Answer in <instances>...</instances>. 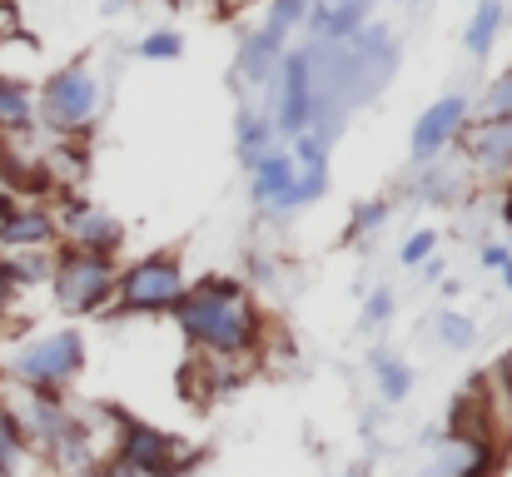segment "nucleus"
<instances>
[{
    "mask_svg": "<svg viewBox=\"0 0 512 477\" xmlns=\"http://www.w3.org/2000/svg\"><path fill=\"white\" fill-rule=\"evenodd\" d=\"M503 468V443L498 438H443L433 448V463L423 477H498Z\"/></svg>",
    "mask_w": 512,
    "mask_h": 477,
    "instance_id": "obj_13",
    "label": "nucleus"
},
{
    "mask_svg": "<svg viewBox=\"0 0 512 477\" xmlns=\"http://www.w3.org/2000/svg\"><path fill=\"white\" fill-rule=\"evenodd\" d=\"M508 443H512V438H508Z\"/></svg>",
    "mask_w": 512,
    "mask_h": 477,
    "instance_id": "obj_36",
    "label": "nucleus"
},
{
    "mask_svg": "<svg viewBox=\"0 0 512 477\" xmlns=\"http://www.w3.org/2000/svg\"><path fill=\"white\" fill-rule=\"evenodd\" d=\"M110 463H120L130 477H179L194 463V453H189L184 438L125 413L120 433H115V448H110Z\"/></svg>",
    "mask_w": 512,
    "mask_h": 477,
    "instance_id": "obj_6",
    "label": "nucleus"
},
{
    "mask_svg": "<svg viewBox=\"0 0 512 477\" xmlns=\"http://www.w3.org/2000/svg\"><path fill=\"white\" fill-rule=\"evenodd\" d=\"M503 25H508L503 0H478L473 15H468V25H463V50H468V60H488L493 45L503 40Z\"/></svg>",
    "mask_w": 512,
    "mask_h": 477,
    "instance_id": "obj_16",
    "label": "nucleus"
},
{
    "mask_svg": "<svg viewBox=\"0 0 512 477\" xmlns=\"http://www.w3.org/2000/svg\"><path fill=\"white\" fill-rule=\"evenodd\" d=\"M428 259H438V229H413V234L398 244V264H403V269H423Z\"/></svg>",
    "mask_w": 512,
    "mask_h": 477,
    "instance_id": "obj_26",
    "label": "nucleus"
},
{
    "mask_svg": "<svg viewBox=\"0 0 512 477\" xmlns=\"http://www.w3.org/2000/svg\"><path fill=\"white\" fill-rule=\"evenodd\" d=\"M418 194H423V204H453L458 194H463V169H453V164H418Z\"/></svg>",
    "mask_w": 512,
    "mask_h": 477,
    "instance_id": "obj_21",
    "label": "nucleus"
},
{
    "mask_svg": "<svg viewBox=\"0 0 512 477\" xmlns=\"http://www.w3.org/2000/svg\"><path fill=\"white\" fill-rule=\"evenodd\" d=\"M493 383H498L493 398H508V408H512V358H503V363L493 368Z\"/></svg>",
    "mask_w": 512,
    "mask_h": 477,
    "instance_id": "obj_30",
    "label": "nucleus"
},
{
    "mask_svg": "<svg viewBox=\"0 0 512 477\" xmlns=\"http://www.w3.org/2000/svg\"><path fill=\"white\" fill-rule=\"evenodd\" d=\"M115 279H120V264L110 254H85V249H65L60 244L45 284H50V299L70 318H95V314H110Z\"/></svg>",
    "mask_w": 512,
    "mask_h": 477,
    "instance_id": "obj_4",
    "label": "nucleus"
},
{
    "mask_svg": "<svg viewBox=\"0 0 512 477\" xmlns=\"http://www.w3.org/2000/svg\"><path fill=\"white\" fill-rule=\"evenodd\" d=\"M30 249H60L55 209L35 199H10L0 209V254H30Z\"/></svg>",
    "mask_w": 512,
    "mask_h": 477,
    "instance_id": "obj_11",
    "label": "nucleus"
},
{
    "mask_svg": "<svg viewBox=\"0 0 512 477\" xmlns=\"http://www.w3.org/2000/svg\"><path fill=\"white\" fill-rule=\"evenodd\" d=\"M368 20H373V0H314L309 15H304L309 35L324 40V45H339L348 35H358Z\"/></svg>",
    "mask_w": 512,
    "mask_h": 477,
    "instance_id": "obj_15",
    "label": "nucleus"
},
{
    "mask_svg": "<svg viewBox=\"0 0 512 477\" xmlns=\"http://www.w3.org/2000/svg\"><path fill=\"white\" fill-rule=\"evenodd\" d=\"M15 294H20V289H15V279H10V264H5V254H0V318H5V309L15 304Z\"/></svg>",
    "mask_w": 512,
    "mask_h": 477,
    "instance_id": "obj_29",
    "label": "nucleus"
},
{
    "mask_svg": "<svg viewBox=\"0 0 512 477\" xmlns=\"http://www.w3.org/2000/svg\"><path fill=\"white\" fill-rule=\"evenodd\" d=\"M55 224H60V244H65V249L110 254V259H115L120 244H125V224H120L105 204H95V199H85V194H60Z\"/></svg>",
    "mask_w": 512,
    "mask_h": 477,
    "instance_id": "obj_8",
    "label": "nucleus"
},
{
    "mask_svg": "<svg viewBox=\"0 0 512 477\" xmlns=\"http://www.w3.org/2000/svg\"><path fill=\"white\" fill-rule=\"evenodd\" d=\"M279 80H274V130L279 140H294L314 125V55L309 45H289L279 55Z\"/></svg>",
    "mask_w": 512,
    "mask_h": 477,
    "instance_id": "obj_7",
    "label": "nucleus"
},
{
    "mask_svg": "<svg viewBox=\"0 0 512 477\" xmlns=\"http://www.w3.org/2000/svg\"><path fill=\"white\" fill-rule=\"evenodd\" d=\"M463 164L483 179H512V115L503 120H468L463 130Z\"/></svg>",
    "mask_w": 512,
    "mask_h": 477,
    "instance_id": "obj_14",
    "label": "nucleus"
},
{
    "mask_svg": "<svg viewBox=\"0 0 512 477\" xmlns=\"http://www.w3.org/2000/svg\"><path fill=\"white\" fill-rule=\"evenodd\" d=\"M170 318L184 333V343L199 348L209 363H249V358H259V348L269 338V318L259 309V299L249 294L244 279H229V274L189 279V289L170 309Z\"/></svg>",
    "mask_w": 512,
    "mask_h": 477,
    "instance_id": "obj_1",
    "label": "nucleus"
},
{
    "mask_svg": "<svg viewBox=\"0 0 512 477\" xmlns=\"http://www.w3.org/2000/svg\"><path fill=\"white\" fill-rule=\"evenodd\" d=\"M373 383H378V398L383 403H403L413 393V368L398 358V353H373Z\"/></svg>",
    "mask_w": 512,
    "mask_h": 477,
    "instance_id": "obj_20",
    "label": "nucleus"
},
{
    "mask_svg": "<svg viewBox=\"0 0 512 477\" xmlns=\"http://www.w3.org/2000/svg\"><path fill=\"white\" fill-rule=\"evenodd\" d=\"M20 30V20H15V5H0V45H5V35H15Z\"/></svg>",
    "mask_w": 512,
    "mask_h": 477,
    "instance_id": "obj_31",
    "label": "nucleus"
},
{
    "mask_svg": "<svg viewBox=\"0 0 512 477\" xmlns=\"http://www.w3.org/2000/svg\"><path fill=\"white\" fill-rule=\"evenodd\" d=\"M0 5H15V0H0Z\"/></svg>",
    "mask_w": 512,
    "mask_h": 477,
    "instance_id": "obj_34",
    "label": "nucleus"
},
{
    "mask_svg": "<svg viewBox=\"0 0 512 477\" xmlns=\"http://www.w3.org/2000/svg\"><path fill=\"white\" fill-rule=\"evenodd\" d=\"M249 199L264 219H289L294 209V155L284 145H274L269 155L249 164Z\"/></svg>",
    "mask_w": 512,
    "mask_h": 477,
    "instance_id": "obj_12",
    "label": "nucleus"
},
{
    "mask_svg": "<svg viewBox=\"0 0 512 477\" xmlns=\"http://www.w3.org/2000/svg\"><path fill=\"white\" fill-rule=\"evenodd\" d=\"M468 120H473V100H468V95H443V100H433V105L413 120V130H408V159H413V164H433L443 150H453V145L463 140Z\"/></svg>",
    "mask_w": 512,
    "mask_h": 477,
    "instance_id": "obj_10",
    "label": "nucleus"
},
{
    "mask_svg": "<svg viewBox=\"0 0 512 477\" xmlns=\"http://www.w3.org/2000/svg\"><path fill=\"white\" fill-rule=\"evenodd\" d=\"M309 5H314V0H269L264 25H259V30L244 40V50H239V75H249V85H264V75L279 65V55L289 50V35L304 25Z\"/></svg>",
    "mask_w": 512,
    "mask_h": 477,
    "instance_id": "obj_9",
    "label": "nucleus"
},
{
    "mask_svg": "<svg viewBox=\"0 0 512 477\" xmlns=\"http://www.w3.org/2000/svg\"><path fill=\"white\" fill-rule=\"evenodd\" d=\"M388 318H393V289H373V294L363 299L358 328H363V333H378V328H388Z\"/></svg>",
    "mask_w": 512,
    "mask_h": 477,
    "instance_id": "obj_27",
    "label": "nucleus"
},
{
    "mask_svg": "<svg viewBox=\"0 0 512 477\" xmlns=\"http://www.w3.org/2000/svg\"><path fill=\"white\" fill-rule=\"evenodd\" d=\"M184 289H189L184 259L174 249H160V254H145V259H135V264L120 269L115 304L110 309L125 318H160L184 299Z\"/></svg>",
    "mask_w": 512,
    "mask_h": 477,
    "instance_id": "obj_5",
    "label": "nucleus"
},
{
    "mask_svg": "<svg viewBox=\"0 0 512 477\" xmlns=\"http://www.w3.org/2000/svg\"><path fill=\"white\" fill-rule=\"evenodd\" d=\"M35 130V90L20 75L0 70V135H30Z\"/></svg>",
    "mask_w": 512,
    "mask_h": 477,
    "instance_id": "obj_17",
    "label": "nucleus"
},
{
    "mask_svg": "<svg viewBox=\"0 0 512 477\" xmlns=\"http://www.w3.org/2000/svg\"><path fill=\"white\" fill-rule=\"evenodd\" d=\"M503 115H512V70L493 75L488 90H483V100L473 105V120H503Z\"/></svg>",
    "mask_w": 512,
    "mask_h": 477,
    "instance_id": "obj_23",
    "label": "nucleus"
},
{
    "mask_svg": "<svg viewBox=\"0 0 512 477\" xmlns=\"http://www.w3.org/2000/svg\"><path fill=\"white\" fill-rule=\"evenodd\" d=\"M5 204H10V199H5V194H0V209H5Z\"/></svg>",
    "mask_w": 512,
    "mask_h": 477,
    "instance_id": "obj_33",
    "label": "nucleus"
},
{
    "mask_svg": "<svg viewBox=\"0 0 512 477\" xmlns=\"http://www.w3.org/2000/svg\"><path fill=\"white\" fill-rule=\"evenodd\" d=\"M388 214H393L388 199H363V204L353 209V219H348V239H368V234H378V229L388 224Z\"/></svg>",
    "mask_w": 512,
    "mask_h": 477,
    "instance_id": "obj_25",
    "label": "nucleus"
},
{
    "mask_svg": "<svg viewBox=\"0 0 512 477\" xmlns=\"http://www.w3.org/2000/svg\"><path fill=\"white\" fill-rule=\"evenodd\" d=\"M433 333H438V343L453 348V353H463V348L478 343V323L468 314H458V309H443V314L433 318Z\"/></svg>",
    "mask_w": 512,
    "mask_h": 477,
    "instance_id": "obj_22",
    "label": "nucleus"
},
{
    "mask_svg": "<svg viewBox=\"0 0 512 477\" xmlns=\"http://www.w3.org/2000/svg\"><path fill=\"white\" fill-rule=\"evenodd\" d=\"M135 55H140V60H179V55H184V35L170 30V25L145 30V35L135 40Z\"/></svg>",
    "mask_w": 512,
    "mask_h": 477,
    "instance_id": "obj_24",
    "label": "nucleus"
},
{
    "mask_svg": "<svg viewBox=\"0 0 512 477\" xmlns=\"http://www.w3.org/2000/svg\"><path fill=\"white\" fill-rule=\"evenodd\" d=\"M393 5H403V0H393Z\"/></svg>",
    "mask_w": 512,
    "mask_h": 477,
    "instance_id": "obj_35",
    "label": "nucleus"
},
{
    "mask_svg": "<svg viewBox=\"0 0 512 477\" xmlns=\"http://www.w3.org/2000/svg\"><path fill=\"white\" fill-rule=\"evenodd\" d=\"M234 145H239L244 164H254L259 155H269V150L279 145V130H274V120H269L264 110L244 105V110H239V120H234Z\"/></svg>",
    "mask_w": 512,
    "mask_h": 477,
    "instance_id": "obj_18",
    "label": "nucleus"
},
{
    "mask_svg": "<svg viewBox=\"0 0 512 477\" xmlns=\"http://www.w3.org/2000/svg\"><path fill=\"white\" fill-rule=\"evenodd\" d=\"M100 100L105 85L95 75L90 60H70L55 75L40 80L35 90V130H45L50 140H85L100 120Z\"/></svg>",
    "mask_w": 512,
    "mask_h": 477,
    "instance_id": "obj_3",
    "label": "nucleus"
},
{
    "mask_svg": "<svg viewBox=\"0 0 512 477\" xmlns=\"http://www.w3.org/2000/svg\"><path fill=\"white\" fill-rule=\"evenodd\" d=\"M25 463H30V438H25V428H20L15 403L0 398V477H20Z\"/></svg>",
    "mask_w": 512,
    "mask_h": 477,
    "instance_id": "obj_19",
    "label": "nucleus"
},
{
    "mask_svg": "<svg viewBox=\"0 0 512 477\" xmlns=\"http://www.w3.org/2000/svg\"><path fill=\"white\" fill-rule=\"evenodd\" d=\"M219 5H254V0H219Z\"/></svg>",
    "mask_w": 512,
    "mask_h": 477,
    "instance_id": "obj_32",
    "label": "nucleus"
},
{
    "mask_svg": "<svg viewBox=\"0 0 512 477\" xmlns=\"http://www.w3.org/2000/svg\"><path fill=\"white\" fill-rule=\"evenodd\" d=\"M85 363H90L85 333L80 328H50V333L10 343L5 358H0V373L20 393H70L80 383Z\"/></svg>",
    "mask_w": 512,
    "mask_h": 477,
    "instance_id": "obj_2",
    "label": "nucleus"
},
{
    "mask_svg": "<svg viewBox=\"0 0 512 477\" xmlns=\"http://www.w3.org/2000/svg\"><path fill=\"white\" fill-rule=\"evenodd\" d=\"M478 264H483L488 274H498V284L512 294V249L503 244V239H488V244L478 249Z\"/></svg>",
    "mask_w": 512,
    "mask_h": 477,
    "instance_id": "obj_28",
    "label": "nucleus"
}]
</instances>
